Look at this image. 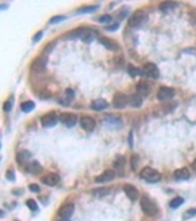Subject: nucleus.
I'll return each mask as SVG.
<instances>
[{"mask_svg":"<svg viewBox=\"0 0 196 221\" xmlns=\"http://www.w3.org/2000/svg\"><path fill=\"white\" fill-rule=\"evenodd\" d=\"M140 208L142 211L149 217H155L158 214V206L155 203L149 196H142V201H140Z\"/></svg>","mask_w":196,"mask_h":221,"instance_id":"f257e3e1","label":"nucleus"},{"mask_svg":"<svg viewBox=\"0 0 196 221\" xmlns=\"http://www.w3.org/2000/svg\"><path fill=\"white\" fill-rule=\"evenodd\" d=\"M96 33L98 31H93V30H88V28H80V30L74 31V34H69V38H77L80 37L84 43H92L94 38H96Z\"/></svg>","mask_w":196,"mask_h":221,"instance_id":"f03ea898","label":"nucleus"},{"mask_svg":"<svg viewBox=\"0 0 196 221\" xmlns=\"http://www.w3.org/2000/svg\"><path fill=\"white\" fill-rule=\"evenodd\" d=\"M148 21V16L143 10H136L131 13V16L128 18V25L133 27V28H137V27H142Z\"/></svg>","mask_w":196,"mask_h":221,"instance_id":"7ed1b4c3","label":"nucleus"},{"mask_svg":"<svg viewBox=\"0 0 196 221\" xmlns=\"http://www.w3.org/2000/svg\"><path fill=\"white\" fill-rule=\"evenodd\" d=\"M140 177L143 180H146L148 183H158L161 180V174L156 170L150 168V167H146V168H143L140 171Z\"/></svg>","mask_w":196,"mask_h":221,"instance_id":"20e7f679","label":"nucleus"},{"mask_svg":"<svg viewBox=\"0 0 196 221\" xmlns=\"http://www.w3.org/2000/svg\"><path fill=\"white\" fill-rule=\"evenodd\" d=\"M143 74L146 75L148 78H158L159 77V71H158V67L152 63V62H148V63H144L143 67Z\"/></svg>","mask_w":196,"mask_h":221,"instance_id":"39448f33","label":"nucleus"},{"mask_svg":"<svg viewBox=\"0 0 196 221\" xmlns=\"http://www.w3.org/2000/svg\"><path fill=\"white\" fill-rule=\"evenodd\" d=\"M175 96L174 88L171 87H161L159 92H158V99L161 102H167V100H171V99Z\"/></svg>","mask_w":196,"mask_h":221,"instance_id":"423d86ee","label":"nucleus"},{"mask_svg":"<svg viewBox=\"0 0 196 221\" xmlns=\"http://www.w3.org/2000/svg\"><path fill=\"white\" fill-rule=\"evenodd\" d=\"M58 121H59V117L53 112L47 113V115H44V117L41 118V124H43V127H46V128L55 127V125L58 124Z\"/></svg>","mask_w":196,"mask_h":221,"instance_id":"0eeeda50","label":"nucleus"},{"mask_svg":"<svg viewBox=\"0 0 196 221\" xmlns=\"http://www.w3.org/2000/svg\"><path fill=\"white\" fill-rule=\"evenodd\" d=\"M112 103H113V106H115L117 109H123L130 103V98H127V96L123 94V93H118V94H115V96H113V102Z\"/></svg>","mask_w":196,"mask_h":221,"instance_id":"6e6552de","label":"nucleus"},{"mask_svg":"<svg viewBox=\"0 0 196 221\" xmlns=\"http://www.w3.org/2000/svg\"><path fill=\"white\" fill-rule=\"evenodd\" d=\"M59 121H61L65 127H74L75 124H77V115H74V113H61V117H59Z\"/></svg>","mask_w":196,"mask_h":221,"instance_id":"1a4fd4ad","label":"nucleus"},{"mask_svg":"<svg viewBox=\"0 0 196 221\" xmlns=\"http://www.w3.org/2000/svg\"><path fill=\"white\" fill-rule=\"evenodd\" d=\"M115 171L113 170H106L103 171L100 175H98L96 177V183H108V181H112L113 178H115Z\"/></svg>","mask_w":196,"mask_h":221,"instance_id":"9d476101","label":"nucleus"},{"mask_svg":"<svg viewBox=\"0 0 196 221\" xmlns=\"http://www.w3.org/2000/svg\"><path fill=\"white\" fill-rule=\"evenodd\" d=\"M99 41H100V44H102L103 47H106V49H109V50H112V52H117L119 49L118 44H117V41H113L112 38H108V37H99Z\"/></svg>","mask_w":196,"mask_h":221,"instance_id":"9b49d317","label":"nucleus"},{"mask_svg":"<svg viewBox=\"0 0 196 221\" xmlns=\"http://www.w3.org/2000/svg\"><path fill=\"white\" fill-rule=\"evenodd\" d=\"M80 125H81L86 131H93V130L96 128V121L93 118H90V117H83V118L80 119Z\"/></svg>","mask_w":196,"mask_h":221,"instance_id":"f8f14e48","label":"nucleus"},{"mask_svg":"<svg viewBox=\"0 0 196 221\" xmlns=\"http://www.w3.org/2000/svg\"><path fill=\"white\" fill-rule=\"evenodd\" d=\"M72 99H74V90H72V88H67V90H65V92H63L61 96H59V103H62V105L68 106V105H71Z\"/></svg>","mask_w":196,"mask_h":221,"instance_id":"ddd939ff","label":"nucleus"},{"mask_svg":"<svg viewBox=\"0 0 196 221\" xmlns=\"http://www.w3.org/2000/svg\"><path fill=\"white\" fill-rule=\"evenodd\" d=\"M124 193L127 195L130 201H136L139 198V192L136 190V187L131 184H124Z\"/></svg>","mask_w":196,"mask_h":221,"instance_id":"4468645a","label":"nucleus"},{"mask_svg":"<svg viewBox=\"0 0 196 221\" xmlns=\"http://www.w3.org/2000/svg\"><path fill=\"white\" fill-rule=\"evenodd\" d=\"M72 214H74V205L72 203H67V205H63L59 209V217L61 218H68L69 220Z\"/></svg>","mask_w":196,"mask_h":221,"instance_id":"2eb2a0df","label":"nucleus"},{"mask_svg":"<svg viewBox=\"0 0 196 221\" xmlns=\"http://www.w3.org/2000/svg\"><path fill=\"white\" fill-rule=\"evenodd\" d=\"M43 183L47 186H56L59 183V175L55 174V173H50L46 177H43Z\"/></svg>","mask_w":196,"mask_h":221,"instance_id":"dca6fc26","label":"nucleus"},{"mask_svg":"<svg viewBox=\"0 0 196 221\" xmlns=\"http://www.w3.org/2000/svg\"><path fill=\"white\" fill-rule=\"evenodd\" d=\"M33 69L37 72H43L44 71V68H46V61H44V58H37L36 61L33 62Z\"/></svg>","mask_w":196,"mask_h":221,"instance_id":"f3484780","label":"nucleus"},{"mask_svg":"<svg viewBox=\"0 0 196 221\" xmlns=\"http://www.w3.org/2000/svg\"><path fill=\"white\" fill-rule=\"evenodd\" d=\"M136 88H137L139 94H143V96L149 94V92H150L149 83H146V81H139L137 83V86H136Z\"/></svg>","mask_w":196,"mask_h":221,"instance_id":"a211bd4d","label":"nucleus"},{"mask_svg":"<svg viewBox=\"0 0 196 221\" xmlns=\"http://www.w3.org/2000/svg\"><path fill=\"white\" fill-rule=\"evenodd\" d=\"M174 177H175V180H187L190 177V173H189L187 168H180V170L174 171Z\"/></svg>","mask_w":196,"mask_h":221,"instance_id":"6ab92c4d","label":"nucleus"},{"mask_svg":"<svg viewBox=\"0 0 196 221\" xmlns=\"http://www.w3.org/2000/svg\"><path fill=\"white\" fill-rule=\"evenodd\" d=\"M142 103H143V96L142 94H133V96H130V105L134 106V108H140L142 106Z\"/></svg>","mask_w":196,"mask_h":221,"instance_id":"aec40b11","label":"nucleus"},{"mask_svg":"<svg viewBox=\"0 0 196 221\" xmlns=\"http://www.w3.org/2000/svg\"><path fill=\"white\" fill-rule=\"evenodd\" d=\"M106 106H108V102L103 99H96L92 102V109H94V111H103Z\"/></svg>","mask_w":196,"mask_h":221,"instance_id":"412c9836","label":"nucleus"},{"mask_svg":"<svg viewBox=\"0 0 196 221\" xmlns=\"http://www.w3.org/2000/svg\"><path fill=\"white\" fill-rule=\"evenodd\" d=\"M27 170L30 173H40L43 168H41V165L37 161H30V162H27Z\"/></svg>","mask_w":196,"mask_h":221,"instance_id":"4be33fe9","label":"nucleus"},{"mask_svg":"<svg viewBox=\"0 0 196 221\" xmlns=\"http://www.w3.org/2000/svg\"><path fill=\"white\" fill-rule=\"evenodd\" d=\"M34 106H36V103L28 100V102H24L22 105H21V109H22L24 112H31V111L34 109Z\"/></svg>","mask_w":196,"mask_h":221,"instance_id":"5701e85b","label":"nucleus"},{"mask_svg":"<svg viewBox=\"0 0 196 221\" xmlns=\"http://www.w3.org/2000/svg\"><path fill=\"white\" fill-rule=\"evenodd\" d=\"M31 158V153L30 152H27V150H24V152H21L18 156H16V159H18V162H21V164H24L27 159H30Z\"/></svg>","mask_w":196,"mask_h":221,"instance_id":"b1692460","label":"nucleus"},{"mask_svg":"<svg viewBox=\"0 0 196 221\" xmlns=\"http://www.w3.org/2000/svg\"><path fill=\"white\" fill-rule=\"evenodd\" d=\"M99 6H86V8H81V9L77 10V13H92V12H96Z\"/></svg>","mask_w":196,"mask_h":221,"instance_id":"393cba45","label":"nucleus"},{"mask_svg":"<svg viewBox=\"0 0 196 221\" xmlns=\"http://www.w3.org/2000/svg\"><path fill=\"white\" fill-rule=\"evenodd\" d=\"M183 203H184V199H183V198H175V199H173V201L170 202V206L173 208V209H175V208L181 206Z\"/></svg>","mask_w":196,"mask_h":221,"instance_id":"a878e982","label":"nucleus"},{"mask_svg":"<svg viewBox=\"0 0 196 221\" xmlns=\"http://www.w3.org/2000/svg\"><path fill=\"white\" fill-rule=\"evenodd\" d=\"M109 193L108 189H96V190H93V196L94 198H102V196H106Z\"/></svg>","mask_w":196,"mask_h":221,"instance_id":"bb28decb","label":"nucleus"},{"mask_svg":"<svg viewBox=\"0 0 196 221\" xmlns=\"http://www.w3.org/2000/svg\"><path fill=\"white\" fill-rule=\"evenodd\" d=\"M128 74H130V75H133V77H137V75H140V74H143V71H142V69H137L136 67H131V65H130V67H128Z\"/></svg>","mask_w":196,"mask_h":221,"instance_id":"cd10ccee","label":"nucleus"},{"mask_svg":"<svg viewBox=\"0 0 196 221\" xmlns=\"http://www.w3.org/2000/svg\"><path fill=\"white\" fill-rule=\"evenodd\" d=\"M27 206L30 208L31 211H37V209H38V205H37V202L33 201V199H28V201H27Z\"/></svg>","mask_w":196,"mask_h":221,"instance_id":"c85d7f7f","label":"nucleus"},{"mask_svg":"<svg viewBox=\"0 0 196 221\" xmlns=\"http://www.w3.org/2000/svg\"><path fill=\"white\" fill-rule=\"evenodd\" d=\"M175 8V3H162L161 5V10H171V9H174Z\"/></svg>","mask_w":196,"mask_h":221,"instance_id":"c756f323","label":"nucleus"},{"mask_svg":"<svg viewBox=\"0 0 196 221\" xmlns=\"http://www.w3.org/2000/svg\"><path fill=\"white\" fill-rule=\"evenodd\" d=\"M111 19H112V18H111V15H103V16H100L98 21L100 22V24H109V22H111Z\"/></svg>","mask_w":196,"mask_h":221,"instance_id":"7c9ffc66","label":"nucleus"},{"mask_svg":"<svg viewBox=\"0 0 196 221\" xmlns=\"http://www.w3.org/2000/svg\"><path fill=\"white\" fill-rule=\"evenodd\" d=\"M113 165H115V168H123V165H124V158H123V156L117 158V161L113 162Z\"/></svg>","mask_w":196,"mask_h":221,"instance_id":"2f4dec72","label":"nucleus"},{"mask_svg":"<svg viewBox=\"0 0 196 221\" xmlns=\"http://www.w3.org/2000/svg\"><path fill=\"white\" fill-rule=\"evenodd\" d=\"M193 215H196V209L195 208H193V209H192V211H187L184 214V215H183V220H187V218H192V217Z\"/></svg>","mask_w":196,"mask_h":221,"instance_id":"473e14b6","label":"nucleus"},{"mask_svg":"<svg viewBox=\"0 0 196 221\" xmlns=\"http://www.w3.org/2000/svg\"><path fill=\"white\" fill-rule=\"evenodd\" d=\"M105 123H111L115 124V125H121V121L118 118H105Z\"/></svg>","mask_w":196,"mask_h":221,"instance_id":"72a5a7b5","label":"nucleus"},{"mask_svg":"<svg viewBox=\"0 0 196 221\" xmlns=\"http://www.w3.org/2000/svg\"><path fill=\"white\" fill-rule=\"evenodd\" d=\"M63 19H65V16H53L50 19V24H56V22H61Z\"/></svg>","mask_w":196,"mask_h":221,"instance_id":"f704fd0d","label":"nucleus"},{"mask_svg":"<svg viewBox=\"0 0 196 221\" xmlns=\"http://www.w3.org/2000/svg\"><path fill=\"white\" fill-rule=\"evenodd\" d=\"M10 108H12V99H9V100L5 103V106H3V109H5L6 112H8V111H10Z\"/></svg>","mask_w":196,"mask_h":221,"instance_id":"c9c22d12","label":"nucleus"},{"mask_svg":"<svg viewBox=\"0 0 196 221\" xmlns=\"http://www.w3.org/2000/svg\"><path fill=\"white\" fill-rule=\"evenodd\" d=\"M30 190L31 192H40V187L37 184H30Z\"/></svg>","mask_w":196,"mask_h":221,"instance_id":"e433bc0d","label":"nucleus"},{"mask_svg":"<svg viewBox=\"0 0 196 221\" xmlns=\"http://www.w3.org/2000/svg\"><path fill=\"white\" fill-rule=\"evenodd\" d=\"M8 178L9 180H15V175H13V171H8Z\"/></svg>","mask_w":196,"mask_h":221,"instance_id":"4c0bfd02","label":"nucleus"},{"mask_svg":"<svg viewBox=\"0 0 196 221\" xmlns=\"http://www.w3.org/2000/svg\"><path fill=\"white\" fill-rule=\"evenodd\" d=\"M118 27H119V24L117 22V24H113V25H109V27H108V30H109V31H113V30H117Z\"/></svg>","mask_w":196,"mask_h":221,"instance_id":"58836bf2","label":"nucleus"},{"mask_svg":"<svg viewBox=\"0 0 196 221\" xmlns=\"http://www.w3.org/2000/svg\"><path fill=\"white\" fill-rule=\"evenodd\" d=\"M41 36H43V33H38V34H37V36L34 37L33 40H34V41H38V40H40V38H41Z\"/></svg>","mask_w":196,"mask_h":221,"instance_id":"ea45409f","label":"nucleus"},{"mask_svg":"<svg viewBox=\"0 0 196 221\" xmlns=\"http://www.w3.org/2000/svg\"><path fill=\"white\" fill-rule=\"evenodd\" d=\"M137 159H139L137 156H134V158H133V168H136V167H137Z\"/></svg>","mask_w":196,"mask_h":221,"instance_id":"a19ab883","label":"nucleus"},{"mask_svg":"<svg viewBox=\"0 0 196 221\" xmlns=\"http://www.w3.org/2000/svg\"><path fill=\"white\" fill-rule=\"evenodd\" d=\"M192 167H193V168H195V170H196V159L193 161V164H192Z\"/></svg>","mask_w":196,"mask_h":221,"instance_id":"79ce46f5","label":"nucleus"},{"mask_svg":"<svg viewBox=\"0 0 196 221\" xmlns=\"http://www.w3.org/2000/svg\"><path fill=\"white\" fill-rule=\"evenodd\" d=\"M58 221H69V220H68V218H59Z\"/></svg>","mask_w":196,"mask_h":221,"instance_id":"37998d69","label":"nucleus"},{"mask_svg":"<svg viewBox=\"0 0 196 221\" xmlns=\"http://www.w3.org/2000/svg\"><path fill=\"white\" fill-rule=\"evenodd\" d=\"M15 221H19V220H15Z\"/></svg>","mask_w":196,"mask_h":221,"instance_id":"c03bdc74","label":"nucleus"}]
</instances>
